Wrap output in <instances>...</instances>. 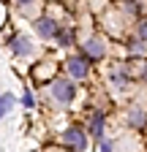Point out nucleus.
Listing matches in <instances>:
<instances>
[{
	"mask_svg": "<svg viewBox=\"0 0 147 152\" xmlns=\"http://www.w3.org/2000/svg\"><path fill=\"white\" fill-rule=\"evenodd\" d=\"M144 122H147V109H142V106H134L131 111H128V125L131 128H144Z\"/></svg>",
	"mask_w": 147,
	"mask_h": 152,
	"instance_id": "nucleus-6",
	"label": "nucleus"
},
{
	"mask_svg": "<svg viewBox=\"0 0 147 152\" xmlns=\"http://www.w3.org/2000/svg\"><path fill=\"white\" fill-rule=\"evenodd\" d=\"M16 3H22V6H27V3H30V0H16Z\"/></svg>",
	"mask_w": 147,
	"mask_h": 152,
	"instance_id": "nucleus-15",
	"label": "nucleus"
},
{
	"mask_svg": "<svg viewBox=\"0 0 147 152\" xmlns=\"http://www.w3.org/2000/svg\"><path fill=\"white\" fill-rule=\"evenodd\" d=\"M11 106H14V98H11V95H0V120L6 117V111H11Z\"/></svg>",
	"mask_w": 147,
	"mask_h": 152,
	"instance_id": "nucleus-10",
	"label": "nucleus"
},
{
	"mask_svg": "<svg viewBox=\"0 0 147 152\" xmlns=\"http://www.w3.org/2000/svg\"><path fill=\"white\" fill-rule=\"evenodd\" d=\"M128 52H131V54H139V57H142V54L147 52V46H144L142 41H131V44H128Z\"/></svg>",
	"mask_w": 147,
	"mask_h": 152,
	"instance_id": "nucleus-12",
	"label": "nucleus"
},
{
	"mask_svg": "<svg viewBox=\"0 0 147 152\" xmlns=\"http://www.w3.org/2000/svg\"><path fill=\"white\" fill-rule=\"evenodd\" d=\"M136 33H139V41H142V44H147V19H142V22H139Z\"/></svg>",
	"mask_w": 147,
	"mask_h": 152,
	"instance_id": "nucleus-13",
	"label": "nucleus"
},
{
	"mask_svg": "<svg viewBox=\"0 0 147 152\" xmlns=\"http://www.w3.org/2000/svg\"><path fill=\"white\" fill-rule=\"evenodd\" d=\"M63 141H65V147H71L74 152H85V147H87V136H85L82 128H68V130L63 133Z\"/></svg>",
	"mask_w": 147,
	"mask_h": 152,
	"instance_id": "nucleus-2",
	"label": "nucleus"
},
{
	"mask_svg": "<svg viewBox=\"0 0 147 152\" xmlns=\"http://www.w3.org/2000/svg\"><path fill=\"white\" fill-rule=\"evenodd\" d=\"M90 133L96 141H104V111H96L93 122H90Z\"/></svg>",
	"mask_w": 147,
	"mask_h": 152,
	"instance_id": "nucleus-8",
	"label": "nucleus"
},
{
	"mask_svg": "<svg viewBox=\"0 0 147 152\" xmlns=\"http://www.w3.org/2000/svg\"><path fill=\"white\" fill-rule=\"evenodd\" d=\"M35 30H38L41 38H54L57 35V25H54V19H49V16L35 19Z\"/></svg>",
	"mask_w": 147,
	"mask_h": 152,
	"instance_id": "nucleus-5",
	"label": "nucleus"
},
{
	"mask_svg": "<svg viewBox=\"0 0 147 152\" xmlns=\"http://www.w3.org/2000/svg\"><path fill=\"white\" fill-rule=\"evenodd\" d=\"M49 92H52L54 101L71 103L74 95H76V87H74V82H68V79H52V82H49Z\"/></svg>",
	"mask_w": 147,
	"mask_h": 152,
	"instance_id": "nucleus-1",
	"label": "nucleus"
},
{
	"mask_svg": "<svg viewBox=\"0 0 147 152\" xmlns=\"http://www.w3.org/2000/svg\"><path fill=\"white\" fill-rule=\"evenodd\" d=\"M22 103H25V106H27V109H30V106H33V95H30V92H25V98H22Z\"/></svg>",
	"mask_w": 147,
	"mask_h": 152,
	"instance_id": "nucleus-14",
	"label": "nucleus"
},
{
	"mask_svg": "<svg viewBox=\"0 0 147 152\" xmlns=\"http://www.w3.org/2000/svg\"><path fill=\"white\" fill-rule=\"evenodd\" d=\"M54 38L60 41V46H68V44L74 41V33H71V30H57V35H54Z\"/></svg>",
	"mask_w": 147,
	"mask_h": 152,
	"instance_id": "nucleus-11",
	"label": "nucleus"
},
{
	"mask_svg": "<svg viewBox=\"0 0 147 152\" xmlns=\"http://www.w3.org/2000/svg\"><path fill=\"white\" fill-rule=\"evenodd\" d=\"M104 54H106L104 38H90V41H85V57L87 60H101Z\"/></svg>",
	"mask_w": 147,
	"mask_h": 152,
	"instance_id": "nucleus-4",
	"label": "nucleus"
},
{
	"mask_svg": "<svg viewBox=\"0 0 147 152\" xmlns=\"http://www.w3.org/2000/svg\"><path fill=\"white\" fill-rule=\"evenodd\" d=\"M49 73L54 76V63H41L38 68H35V71H33V76H35V79H38V82H44V79H49Z\"/></svg>",
	"mask_w": 147,
	"mask_h": 152,
	"instance_id": "nucleus-9",
	"label": "nucleus"
},
{
	"mask_svg": "<svg viewBox=\"0 0 147 152\" xmlns=\"http://www.w3.org/2000/svg\"><path fill=\"white\" fill-rule=\"evenodd\" d=\"M68 73H71V79H85V76L90 73V60L87 57H71V60L65 63Z\"/></svg>",
	"mask_w": 147,
	"mask_h": 152,
	"instance_id": "nucleus-3",
	"label": "nucleus"
},
{
	"mask_svg": "<svg viewBox=\"0 0 147 152\" xmlns=\"http://www.w3.org/2000/svg\"><path fill=\"white\" fill-rule=\"evenodd\" d=\"M11 49H14V54H30L33 52V44H30L27 35H14L11 38Z\"/></svg>",
	"mask_w": 147,
	"mask_h": 152,
	"instance_id": "nucleus-7",
	"label": "nucleus"
}]
</instances>
